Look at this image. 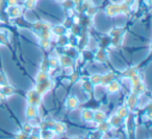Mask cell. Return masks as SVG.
I'll return each instance as SVG.
<instances>
[{"label":"cell","mask_w":152,"mask_h":139,"mask_svg":"<svg viewBox=\"0 0 152 139\" xmlns=\"http://www.w3.org/2000/svg\"><path fill=\"white\" fill-rule=\"evenodd\" d=\"M112 126L108 121L104 120V121H101V122H98L97 123V131L101 132L102 134H105V133H108L110 130H112Z\"/></svg>","instance_id":"obj_10"},{"label":"cell","mask_w":152,"mask_h":139,"mask_svg":"<svg viewBox=\"0 0 152 139\" xmlns=\"http://www.w3.org/2000/svg\"><path fill=\"white\" fill-rule=\"evenodd\" d=\"M9 4L11 7H15L17 4V0H9Z\"/></svg>","instance_id":"obj_30"},{"label":"cell","mask_w":152,"mask_h":139,"mask_svg":"<svg viewBox=\"0 0 152 139\" xmlns=\"http://www.w3.org/2000/svg\"><path fill=\"white\" fill-rule=\"evenodd\" d=\"M137 103H139V95L131 93L127 98V108L129 110H133L134 108H137Z\"/></svg>","instance_id":"obj_5"},{"label":"cell","mask_w":152,"mask_h":139,"mask_svg":"<svg viewBox=\"0 0 152 139\" xmlns=\"http://www.w3.org/2000/svg\"><path fill=\"white\" fill-rule=\"evenodd\" d=\"M53 132L54 134H57V135H63L67 132V126H66L64 122H61V121H55V124H54V128H53Z\"/></svg>","instance_id":"obj_9"},{"label":"cell","mask_w":152,"mask_h":139,"mask_svg":"<svg viewBox=\"0 0 152 139\" xmlns=\"http://www.w3.org/2000/svg\"><path fill=\"white\" fill-rule=\"evenodd\" d=\"M53 87V82L50 80H47L45 82H42V83H38V85L36 86V89L34 90L41 95L43 96L44 94H46L48 91H50Z\"/></svg>","instance_id":"obj_1"},{"label":"cell","mask_w":152,"mask_h":139,"mask_svg":"<svg viewBox=\"0 0 152 139\" xmlns=\"http://www.w3.org/2000/svg\"><path fill=\"white\" fill-rule=\"evenodd\" d=\"M121 12L120 5H110L106 10V13L110 16H116L119 15V13Z\"/></svg>","instance_id":"obj_19"},{"label":"cell","mask_w":152,"mask_h":139,"mask_svg":"<svg viewBox=\"0 0 152 139\" xmlns=\"http://www.w3.org/2000/svg\"><path fill=\"white\" fill-rule=\"evenodd\" d=\"M39 134H40L41 139H53L55 135L52 130H41Z\"/></svg>","instance_id":"obj_18"},{"label":"cell","mask_w":152,"mask_h":139,"mask_svg":"<svg viewBox=\"0 0 152 139\" xmlns=\"http://www.w3.org/2000/svg\"><path fill=\"white\" fill-rule=\"evenodd\" d=\"M101 78H102V74L100 73H94L90 76V81L89 82L93 85L94 87L98 86V85H101Z\"/></svg>","instance_id":"obj_16"},{"label":"cell","mask_w":152,"mask_h":139,"mask_svg":"<svg viewBox=\"0 0 152 139\" xmlns=\"http://www.w3.org/2000/svg\"><path fill=\"white\" fill-rule=\"evenodd\" d=\"M49 80V74L48 72H45V71H40L36 76V81L37 83H42L45 82V81Z\"/></svg>","instance_id":"obj_21"},{"label":"cell","mask_w":152,"mask_h":139,"mask_svg":"<svg viewBox=\"0 0 152 139\" xmlns=\"http://www.w3.org/2000/svg\"><path fill=\"white\" fill-rule=\"evenodd\" d=\"M103 134L99 131H95V132L90 133V139H101Z\"/></svg>","instance_id":"obj_25"},{"label":"cell","mask_w":152,"mask_h":139,"mask_svg":"<svg viewBox=\"0 0 152 139\" xmlns=\"http://www.w3.org/2000/svg\"><path fill=\"white\" fill-rule=\"evenodd\" d=\"M69 139H83L81 137H78V136H73V137H70Z\"/></svg>","instance_id":"obj_31"},{"label":"cell","mask_w":152,"mask_h":139,"mask_svg":"<svg viewBox=\"0 0 152 139\" xmlns=\"http://www.w3.org/2000/svg\"><path fill=\"white\" fill-rule=\"evenodd\" d=\"M1 91H2V93L5 95V97L11 96V95H13L14 93H15V89H14V87H12L11 85H9V84L5 85V86H2Z\"/></svg>","instance_id":"obj_20"},{"label":"cell","mask_w":152,"mask_h":139,"mask_svg":"<svg viewBox=\"0 0 152 139\" xmlns=\"http://www.w3.org/2000/svg\"><path fill=\"white\" fill-rule=\"evenodd\" d=\"M50 44H51V42L49 39H42V41H41V45H42V47L45 49H49Z\"/></svg>","instance_id":"obj_27"},{"label":"cell","mask_w":152,"mask_h":139,"mask_svg":"<svg viewBox=\"0 0 152 139\" xmlns=\"http://www.w3.org/2000/svg\"><path fill=\"white\" fill-rule=\"evenodd\" d=\"M27 101H28V105L39 107L41 105V103H42V96L36 90H30L27 93Z\"/></svg>","instance_id":"obj_2"},{"label":"cell","mask_w":152,"mask_h":139,"mask_svg":"<svg viewBox=\"0 0 152 139\" xmlns=\"http://www.w3.org/2000/svg\"><path fill=\"white\" fill-rule=\"evenodd\" d=\"M21 132H23L24 134H26V135L29 136L30 134L34 133V126H32L31 123H29V122H26V123H24L23 126H22Z\"/></svg>","instance_id":"obj_22"},{"label":"cell","mask_w":152,"mask_h":139,"mask_svg":"<svg viewBox=\"0 0 152 139\" xmlns=\"http://www.w3.org/2000/svg\"><path fill=\"white\" fill-rule=\"evenodd\" d=\"M93 87L94 86L90 82H83V90H85V92L89 93V94H91V93L93 92Z\"/></svg>","instance_id":"obj_24"},{"label":"cell","mask_w":152,"mask_h":139,"mask_svg":"<svg viewBox=\"0 0 152 139\" xmlns=\"http://www.w3.org/2000/svg\"><path fill=\"white\" fill-rule=\"evenodd\" d=\"M94 58H95V61L98 62V63H105L108 59L107 50H105V49H103V48L98 49V51L95 53Z\"/></svg>","instance_id":"obj_3"},{"label":"cell","mask_w":152,"mask_h":139,"mask_svg":"<svg viewBox=\"0 0 152 139\" xmlns=\"http://www.w3.org/2000/svg\"><path fill=\"white\" fill-rule=\"evenodd\" d=\"M81 119L85 122H93L94 118V111L91 109H83L80 113Z\"/></svg>","instance_id":"obj_6"},{"label":"cell","mask_w":152,"mask_h":139,"mask_svg":"<svg viewBox=\"0 0 152 139\" xmlns=\"http://www.w3.org/2000/svg\"><path fill=\"white\" fill-rule=\"evenodd\" d=\"M48 64L50 68H56L61 65V62H59L58 58H50L48 60Z\"/></svg>","instance_id":"obj_23"},{"label":"cell","mask_w":152,"mask_h":139,"mask_svg":"<svg viewBox=\"0 0 152 139\" xmlns=\"http://www.w3.org/2000/svg\"><path fill=\"white\" fill-rule=\"evenodd\" d=\"M28 139H41L40 137V134L39 133H32V134H30L29 136H28Z\"/></svg>","instance_id":"obj_29"},{"label":"cell","mask_w":152,"mask_h":139,"mask_svg":"<svg viewBox=\"0 0 152 139\" xmlns=\"http://www.w3.org/2000/svg\"><path fill=\"white\" fill-rule=\"evenodd\" d=\"M115 80V73L113 72H108V73H105L102 75V78H101V85L103 86H106L107 84H110L112 81Z\"/></svg>","instance_id":"obj_17"},{"label":"cell","mask_w":152,"mask_h":139,"mask_svg":"<svg viewBox=\"0 0 152 139\" xmlns=\"http://www.w3.org/2000/svg\"><path fill=\"white\" fill-rule=\"evenodd\" d=\"M57 1H61V0H57Z\"/></svg>","instance_id":"obj_33"},{"label":"cell","mask_w":152,"mask_h":139,"mask_svg":"<svg viewBox=\"0 0 152 139\" xmlns=\"http://www.w3.org/2000/svg\"><path fill=\"white\" fill-rule=\"evenodd\" d=\"M55 121L54 120H45V121H42L39 126H40V130H53L54 128Z\"/></svg>","instance_id":"obj_15"},{"label":"cell","mask_w":152,"mask_h":139,"mask_svg":"<svg viewBox=\"0 0 152 139\" xmlns=\"http://www.w3.org/2000/svg\"><path fill=\"white\" fill-rule=\"evenodd\" d=\"M14 139H28V135L24 134L23 132H19L15 135V138Z\"/></svg>","instance_id":"obj_28"},{"label":"cell","mask_w":152,"mask_h":139,"mask_svg":"<svg viewBox=\"0 0 152 139\" xmlns=\"http://www.w3.org/2000/svg\"><path fill=\"white\" fill-rule=\"evenodd\" d=\"M9 84V80H7V76L4 73H0V86H5V85Z\"/></svg>","instance_id":"obj_26"},{"label":"cell","mask_w":152,"mask_h":139,"mask_svg":"<svg viewBox=\"0 0 152 139\" xmlns=\"http://www.w3.org/2000/svg\"><path fill=\"white\" fill-rule=\"evenodd\" d=\"M26 117L29 118V119H34L37 116L39 115V111H38V107L32 105H28L27 108H26Z\"/></svg>","instance_id":"obj_7"},{"label":"cell","mask_w":152,"mask_h":139,"mask_svg":"<svg viewBox=\"0 0 152 139\" xmlns=\"http://www.w3.org/2000/svg\"><path fill=\"white\" fill-rule=\"evenodd\" d=\"M129 112H130V110L127 108V106H121L117 110V115L122 118V119H126L129 115Z\"/></svg>","instance_id":"obj_12"},{"label":"cell","mask_w":152,"mask_h":139,"mask_svg":"<svg viewBox=\"0 0 152 139\" xmlns=\"http://www.w3.org/2000/svg\"><path fill=\"white\" fill-rule=\"evenodd\" d=\"M106 89H107V91L110 93V94H115V93H117V92L120 91L121 85L118 81L114 80V81H112L110 84L106 85Z\"/></svg>","instance_id":"obj_8"},{"label":"cell","mask_w":152,"mask_h":139,"mask_svg":"<svg viewBox=\"0 0 152 139\" xmlns=\"http://www.w3.org/2000/svg\"><path fill=\"white\" fill-rule=\"evenodd\" d=\"M59 62H61V65L65 66V67H71L74 64L73 58L69 57V55H61V57L59 58Z\"/></svg>","instance_id":"obj_14"},{"label":"cell","mask_w":152,"mask_h":139,"mask_svg":"<svg viewBox=\"0 0 152 139\" xmlns=\"http://www.w3.org/2000/svg\"><path fill=\"white\" fill-rule=\"evenodd\" d=\"M110 139H117V138H110Z\"/></svg>","instance_id":"obj_32"},{"label":"cell","mask_w":152,"mask_h":139,"mask_svg":"<svg viewBox=\"0 0 152 139\" xmlns=\"http://www.w3.org/2000/svg\"><path fill=\"white\" fill-rule=\"evenodd\" d=\"M66 107H67V109H69V110L77 109V108L79 107L78 98H77L76 96H74V95H71V96H69L67 98V101H66Z\"/></svg>","instance_id":"obj_4"},{"label":"cell","mask_w":152,"mask_h":139,"mask_svg":"<svg viewBox=\"0 0 152 139\" xmlns=\"http://www.w3.org/2000/svg\"><path fill=\"white\" fill-rule=\"evenodd\" d=\"M123 121H124V119H122V118L119 117L117 114H115V115H113L112 117H110V121H108V122L110 123L112 128H116L117 129L123 123Z\"/></svg>","instance_id":"obj_13"},{"label":"cell","mask_w":152,"mask_h":139,"mask_svg":"<svg viewBox=\"0 0 152 139\" xmlns=\"http://www.w3.org/2000/svg\"><path fill=\"white\" fill-rule=\"evenodd\" d=\"M107 119V116H106L105 112L101 111V110H98V111H95L94 112V118H93V122H101V121H104V120Z\"/></svg>","instance_id":"obj_11"}]
</instances>
